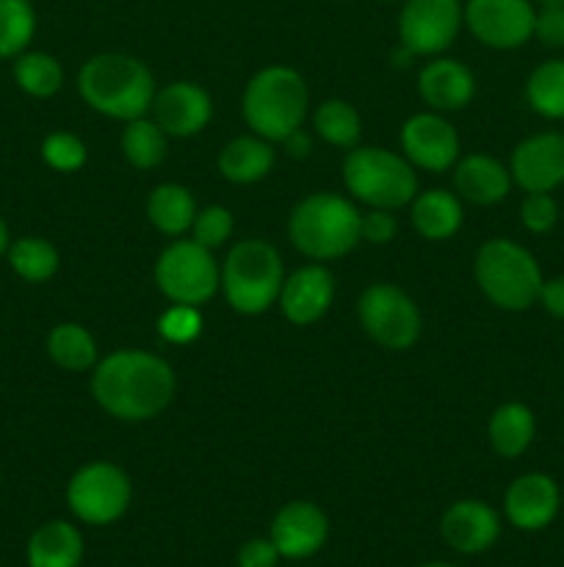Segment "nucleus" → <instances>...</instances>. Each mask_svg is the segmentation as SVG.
I'll use <instances>...</instances> for the list:
<instances>
[{"label": "nucleus", "instance_id": "nucleus-1", "mask_svg": "<svg viewBox=\"0 0 564 567\" xmlns=\"http://www.w3.org/2000/svg\"><path fill=\"white\" fill-rule=\"evenodd\" d=\"M175 371L158 354L119 349L94 365L92 393L100 408L119 421H149L175 399Z\"/></svg>", "mask_w": 564, "mask_h": 567}, {"label": "nucleus", "instance_id": "nucleus-2", "mask_svg": "<svg viewBox=\"0 0 564 567\" xmlns=\"http://www.w3.org/2000/svg\"><path fill=\"white\" fill-rule=\"evenodd\" d=\"M77 92L97 114L130 122L153 109L155 78L149 66L133 55L100 53L77 72Z\"/></svg>", "mask_w": 564, "mask_h": 567}, {"label": "nucleus", "instance_id": "nucleus-3", "mask_svg": "<svg viewBox=\"0 0 564 567\" xmlns=\"http://www.w3.org/2000/svg\"><path fill=\"white\" fill-rule=\"evenodd\" d=\"M359 214L354 203L332 192H315L296 203L288 219L293 247L313 260H337L352 252L359 238Z\"/></svg>", "mask_w": 564, "mask_h": 567}, {"label": "nucleus", "instance_id": "nucleus-4", "mask_svg": "<svg viewBox=\"0 0 564 567\" xmlns=\"http://www.w3.org/2000/svg\"><path fill=\"white\" fill-rule=\"evenodd\" d=\"M310 94L307 83L291 66H265L243 89V120L254 136L282 142L304 125Z\"/></svg>", "mask_w": 564, "mask_h": 567}, {"label": "nucleus", "instance_id": "nucleus-5", "mask_svg": "<svg viewBox=\"0 0 564 567\" xmlns=\"http://www.w3.org/2000/svg\"><path fill=\"white\" fill-rule=\"evenodd\" d=\"M473 275L481 293L495 308L512 310V313L529 310L531 305L540 302L542 282H545L534 255L512 238H490L481 244L476 252Z\"/></svg>", "mask_w": 564, "mask_h": 567}, {"label": "nucleus", "instance_id": "nucleus-6", "mask_svg": "<svg viewBox=\"0 0 564 567\" xmlns=\"http://www.w3.org/2000/svg\"><path fill=\"white\" fill-rule=\"evenodd\" d=\"M282 258L263 238H243L221 266V288L232 310L243 316L265 313L280 299Z\"/></svg>", "mask_w": 564, "mask_h": 567}, {"label": "nucleus", "instance_id": "nucleus-7", "mask_svg": "<svg viewBox=\"0 0 564 567\" xmlns=\"http://www.w3.org/2000/svg\"><path fill=\"white\" fill-rule=\"evenodd\" d=\"M343 183L368 208H404L418 194L415 166L385 147H352L343 161Z\"/></svg>", "mask_w": 564, "mask_h": 567}, {"label": "nucleus", "instance_id": "nucleus-8", "mask_svg": "<svg viewBox=\"0 0 564 567\" xmlns=\"http://www.w3.org/2000/svg\"><path fill=\"white\" fill-rule=\"evenodd\" d=\"M155 282L169 302L199 308L221 286V271L210 249L191 238V241H171L160 252L155 264Z\"/></svg>", "mask_w": 564, "mask_h": 567}, {"label": "nucleus", "instance_id": "nucleus-9", "mask_svg": "<svg viewBox=\"0 0 564 567\" xmlns=\"http://www.w3.org/2000/svg\"><path fill=\"white\" fill-rule=\"evenodd\" d=\"M72 515L88 526H108L130 507V480L114 463H88L77 471L66 487Z\"/></svg>", "mask_w": 564, "mask_h": 567}, {"label": "nucleus", "instance_id": "nucleus-10", "mask_svg": "<svg viewBox=\"0 0 564 567\" xmlns=\"http://www.w3.org/2000/svg\"><path fill=\"white\" fill-rule=\"evenodd\" d=\"M359 324L379 347L404 352L420 336V310L407 291L393 282H374L357 305Z\"/></svg>", "mask_w": 564, "mask_h": 567}, {"label": "nucleus", "instance_id": "nucleus-11", "mask_svg": "<svg viewBox=\"0 0 564 567\" xmlns=\"http://www.w3.org/2000/svg\"><path fill=\"white\" fill-rule=\"evenodd\" d=\"M462 20L459 0H407L398 17V37L407 53L437 55L457 39Z\"/></svg>", "mask_w": 564, "mask_h": 567}, {"label": "nucleus", "instance_id": "nucleus-12", "mask_svg": "<svg viewBox=\"0 0 564 567\" xmlns=\"http://www.w3.org/2000/svg\"><path fill=\"white\" fill-rule=\"evenodd\" d=\"M462 14L487 48L514 50L534 37L536 11L529 0H468Z\"/></svg>", "mask_w": 564, "mask_h": 567}, {"label": "nucleus", "instance_id": "nucleus-13", "mask_svg": "<svg viewBox=\"0 0 564 567\" xmlns=\"http://www.w3.org/2000/svg\"><path fill=\"white\" fill-rule=\"evenodd\" d=\"M404 158L426 172H446L459 161V136L451 122L437 111H424L404 122Z\"/></svg>", "mask_w": 564, "mask_h": 567}, {"label": "nucleus", "instance_id": "nucleus-14", "mask_svg": "<svg viewBox=\"0 0 564 567\" xmlns=\"http://www.w3.org/2000/svg\"><path fill=\"white\" fill-rule=\"evenodd\" d=\"M512 183H518L525 194L547 192L564 183V133H536L523 138L512 150L509 161Z\"/></svg>", "mask_w": 564, "mask_h": 567}, {"label": "nucleus", "instance_id": "nucleus-15", "mask_svg": "<svg viewBox=\"0 0 564 567\" xmlns=\"http://www.w3.org/2000/svg\"><path fill=\"white\" fill-rule=\"evenodd\" d=\"M330 520L313 502H291L271 520V543L282 559H307L324 548Z\"/></svg>", "mask_w": 564, "mask_h": 567}, {"label": "nucleus", "instance_id": "nucleus-16", "mask_svg": "<svg viewBox=\"0 0 564 567\" xmlns=\"http://www.w3.org/2000/svg\"><path fill=\"white\" fill-rule=\"evenodd\" d=\"M153 114L166 136L188 138L205 131L210 114H213V105H210V94L199 83L177 81L155 94Z\"/></svg>", "mask_w": 564, "mask_h": 567}, {"label": "nucleus", "instance_id": "nucleus-17", "mask_svg": "<svg viewBox=\"0 0 564 567\" xmlns=\"http://www.w3.org/2000/svg\"><path fill=\"white\" fill-rule=\"evenodd\" d=\"M558 485L547 474H523L509 485L503 496V513L509 524L523 532H540L558 515Z\"/></svg>", "mask_w": 564, "mask_h": 567}, {"label": "nucleus", "instance_id": "nucleus-18", "mask_svg": "<svg viewBox=\"0 0 564 567\" xmlns=\"http://www.w3.org/2000/svg\"><path fill=\"white\" fill-rule=\"evenodd\" d=\"M332 297H335V280L326 271V266L310 264L293 271L280 291V308L291 324L307 327L318 321L330 310Z\"/></svg>", "mask_w": 564, "mask_h": 567}, {"label": "nucleus", "instance_id": "nucleus-19", "mask_svg": "<svg viewBox=\"0 0 564 567\" xmlns=\"http://www.w3.org/2000/svg\"><path fill=\"white\" fill-rule=\"evenodd\" d=\"M440 535L453 551L481 554L501 535V518L490 504L464 498L446 509L440 520Z\"/></svg>", "mask_w": 564, "mask_h": 567}, {"label": "nucleus", "instance_id": "nucleus-20", "mask_svg": "<svg viewBox=\"0 0 564 567\" xmlns=\"http://www.w3.org/2000/svg\"><path fill=\"white\" fill-rule=\"evenodd\" d=\"M418 92L424 103L437 114L459 111L473 100L476 81L473 72L457 59H437L420 70Z\"/></svg>", "mask_w": 564, "mask_h": 567}, {"label": "nucleus", "instance_id": "nucleus-21", "mask_svg": "<svg viewBox=\"0 0 564 567\" xmlns=\"http://www.w3.org/2000/svg\"><path fill=\"white\" fill-rule=\"evenodd\" d=\"M453 188L473 205H498L512 188V172L492 155H464L453 164Z\"/></svg>", "mask_w": 564, "mask_h": 567}, {"label": "nucleus", "instance_id": "nucleus-22", "mask_svg": "<svg viewBox=\"0 0 564 567\" xmlns=\"http://www.w3.org/2000/svg\"><path fill=\"white\" fill-rule=\"evenodd\" d=\"M274 169V147L263 136H238L219 153V172L224 181L249 186Z\"/></svg>", "mask_w": 564, "mask_h": 567}, {"label": "nucleus", "instance_id": "nucleus-23", "mask_svg": "<svg viewBox=\"0 0 564 567\" xmlns=\"http://www.w3.org/2000/svg\"><path fill=\"white\" fill-rule=\"evenodd\" d=\"M83 537L66 520H50L39 526L28 540V565L31 567H81Z\"/></svg>", "mask_w": 564, "mask_h": 567}, {"label": "nucleus", "instance_id": "nucleus-24", "mask_svg": "<svg viewBox=\"0 0 564 567\" xmlns=\"http://www.w3.org/2000/svg\"><path fill=\"white\" fill-rule=\"evenodd\" d=\"M412 227L426 241H446L462 227V203L457 194L446 188H431V192L415 194L412 203Z\"/></svg>", "mask_w": 564, "mask_h": 567}, {"label": "nucleus", "instance_id": "nucleus-25", "mask_svg": "<svg viewBox=\"0 0 564 567\" xmlns=\"http://www.w3.org/2000/svg\"><path fill=\"white\" fill-rule=\"evenodd\" d=\"M147 216L155 230L164 236H182L191 230L197 219V203H194V194L180 183H160L147 199Z\"/></svg>", "mask_w": 564, "mask_h": 567}, {"label": "nucleus", "instance_id": "nucleus-26", "mask_svg": "<svg viewBox=\"0 0 564 567\" xmlns=\"http://www.w3.org/2000/svg\"><path fill=\"white\" fill-rule=\"evenodd\" d=\"M487 432H490L492 449H495L501 457H520V454L531 446V441H534V413L520 402L501 404V408L492 413Z\"/></svg>", "mask_w": 564, "mask_h": 567}, {"label": "nucleus", "instance_id": "nucleus-27", "mask_svg": "<svg viewBox=\"0 0 564 567\" xmlns=\"http://www.w3.org/2000/svg\"><path fill=\"white\" fill-rule=\"evenodd\" d=\"M48 354L64 371H88L100 363L92 332L75 321H64L50 330Z\"/></svg>", "mask_w": 564, "mask_h": 567}, {"label": "nucleus", "instance_id": "nucleus-28", "mask_svg": "<svg viewBox=\"0 0 564 567\" xmlns=\"http://www.w3.org/2000/svg\"><path fill=\"white\" fill-rule=\"evenodd\" d=\"M525 100L545 120H564V59L542 61L525 81Z\"/></svg>", "mask_w": 564, "mask_h": 567}, {"label": "nucleus", "instance_id": "nucleus-29", "mask_svg": "<svg viewBox=\"0 0 564 567\" xmlns=\"http://www.w3.org/2000/svg\"><path fill=\"white\" fill-rule=\"evenodd\" d=\"M166 142L169 136L158 122L138 116V120L127 122L125 133H122V153H125L127 164H133L136 169H153L166 158Z\"/></svg>", "mask_w": 564, "mask_h": 567}, {"label": "nucleus", "instance_id": "nucleus-30", "mask_svg": "<svg viewBox=\"0 0 564 567\" xmlns=\"http://www.w3.org/2000/svg\"><path fill=\"white\" fill-rule=\"evenodd\" d=\"M9 264L25 282H48L59 271V249L39 236H25L9 247Z\"/></svg>", "mask_w": 564, "mask_h": 567}, {"label": "nucleus", "instance_id": "nucleus-31", "mask_svg": "<svg viewBox=\"0 0 564 567\" xmlns=\"http://www.w3.org/2000/svg\"><path fill=\"white\" fill-rule=\"evenodd\" d=\"M14 81L31 97H53L64 86V70L50 53H20L14 61Z\"/></svg>", "mask_w": 564, "mask_h": 567}, {"label": "nucleus", "instance_id": "nucleus-32", "mask_svg": "<svg viewBox=\"0 0 564 567\" xmlns=\"http://www.w3.org/2000/svg\"><path fill=\"white\" fill-rule=\"evenodd\" d=\"M315 133H318L324 142L335 144V147H357L359 133H363V122L354 105H348L346 100H324L318 105L313 116Z\"/></svg>", "mask_w": 564, "mask_h": 567}, {"label": "nucleus", "instance_id": "nucleus-33", "mask_svg": "<svg viewBox=\"0 0 564 567\" xmlns=\"http://www.w3.org/2000/svg\"><path fill=\"white\" fill-rule=\"evenodd\" d=\"M36 31V14L28 0H0V59L25 53Z\"/></svg>", "mask_w": 564, "mask_h": 567}, {"label": "nucleus", "instance_id": "nucleus-34", "mask_svg": "<svg viewBox=\"0 0 564 567\" xmlns=\"http://www.w3.org/2000/svg\"><path fill=\"white\" fill-rule=\"evenodd\" d=\"M86 144L75 133L55 131L42 142L44 164L53 166L55 172H77L86 164Z\"/></svg>", "mask_w": 564, "mask_h": 567}, {"label": "nucleus", "instance_id": "nucleus-35", "mask_svg": "<svg viewBox=\"0 0 564 567\" xmlns=\"http://www.w3.org/2000/svg\"><path fill=\"white\" fill-rule=\"evenodd\" d=\"M194 230V241L202 244L205 249H219L224 247L227 238L232 236V214L221 205H210V208L199 210L197 219L191 225Z\"/></svg>", "mask_w": 564, "mask_h": 567}, {"label": "nucleus", "instance_id": "nucleus-36", "mask_svg": "<svg viewBox=\"0 0 564 567\" xmlns=\"http://www.w3.org/2000/svg\"><path fill=\"white\" fill-rule=\"evenodd\" d=\"M158 332L169 343H188L202 332V316L194 305H175L160 316Z\"/></svg>", "mask_w": 564, "mask_h": 567}, {"label": "nucleus", "instance_id": "nucleus-37", "mask_svg": "<svg viewBox=\"0 0 564 567\" xmlns=\"http://www.w3.org/2000/svg\"><path fill=\"white\" fill-rule=\"evenodd\" d=\"M520 221H523L525 230H531V233L553 230L558 221L556 199H553L547 192L525 194L523 205H520Z\"/></svg>", "mask_w": 564, "mask_h": 567}, {"label": "nucleus", "instance_id": "nucleus-38", "mask_svg": "<svg viewBox=\"0 0 564 567\" xmlns=\"http://www.w3.org/2000/svg\"><path fill=\"white\" fill-rule=\"evenodd\" d=\"M398 233V221L393 216V210L385 208H370L368 214H363L359 219V238L370 244H387L393 241Z\"/></svg>", "mask_w": 564, "mask_h": 567}, {"label": "nucleus", "instance_id": "nucleus-39", "mask_svg": "<svg viewBox=\"0 0 564 567\" xmlns=\"http://www.w3.org/2000/svg\"><path fill=\"white\" fill-rule=\"evenodd\" d=\"M534 37L545 48H564V9H547V6H542L536 11Z\"/></svg>", "mask_w": 564, "mask_h": 567}, {"label": "nucleus", "instance_id": "nucleus-40", "mask_svg": "<svg viewBox=\"0 0 564 567\" xmlns=\"http://www.w3.org/2000/svg\"><path fill=\"white\" fill-rule=\"evenodd\" d=\"M280 563V551L276 546L263 537H254V540H247L238 551V567H276Z\"/></svg>", "mask_w": 564, "mask_h": 567}, {"label": "nucleus", "instance_id": "nucleus-41", "mask_svg": "<svg viewBox=\"0 0 564 567\" xmlns=\"http://www.w3.org/2000/svg\"><path fill=\"white\" fill-rule=\"evenodd\" d=\"M540 305L553 316V319L564 321V277H551L542 282Z\"/></svg>", "mask_w": 564, "mask_h": 567}, {"label": "nucleus", "instance_id": "nucleus-42", "mask_svg": "<svg viewBox=\"0 0 564 567\" xmlns=\"http://www.w3.org/2000/svg\"><path fill=\"white\" fill-rule=\"evenodd\" d=\"M280 144L285 147V153L291 155V158H307L310 150H313V142H310V136L302 131V127H296L293 133H288Z\"/></svg>", "mask_w": 564, "mask_h": 567}, {"label": "nucleus", "instance_id": "nucleus-43", "mask_svg": "<svg viewBox=\"0 0 564 567\" xmlns=\"http://www.w3.org/2000/svg\"><path fill=\"white\" fill-rule=\"evenodd\" d=\"M9 247H11V244H9V227H6V221L0 219V255L9 252Z\"/></svg>", "mask_w": 564, "mask_h": 567}, {"label": "nucleus", "instance_id": "nucleus-44", "mask_svg": "<svg viewBox=\"0 0 564 567\" xmlns=\"http://www.w3.org/2000/svg\"><path fill=\"white\" fill-rule=\"evenodd\" d=\"M542 6H547V9H564V0H542Z\"/></svg>", "mask_w": 564, "mask_h": 567}, {"label": "nucleus", "instance_id": "nucleus-45", "mask_svg": "<svg viewBox=\"0 0 564 567\" xmlns=\"http://www.w3.org/2000/svg\"><path fill=\"white\" fill-rule=\"evenodd\" d=\"M420 567H453V565H446V563H426V565H420Z\"/></svg>", "mask_w": 564, "mask_h": 567}]
</instances>
